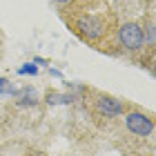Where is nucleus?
I'll use <instances>...</instances> for the list:
<instances>
[{"label": "nucleus", "mask_w": 156, "mask_h": 156, "mask_svg": "<svg viewBox=\"0 0 156 156\" xmlns=\"http://www.w3.org/2000/svg\"><path fill=\"white\" fill-rule=\"evenodd\" d=\"M76 34L83 36L85 40L89 42H98L105 34H107V20L98 13H89V16H78L74 20Z\"/></svg>", "instance_id": "nucleus-1"}, {"label": "nucleus", "mask_w": 156, "mask_h": 156, "mask_svg": "<svg viewBox=\"0 0 156 156\" xmlns=\"http://www.w3.org/2000/svg\"><path fill=\"white\" fill-rule=\"evenodd\" d=\"M118 42L120 47H125L127 51H140L147 42H145V29L138 23H125L118 29Z\"/></svg>", "instance_id": "nucleus-2"}, {"label": "nucleus", "mask_w": 156, "mask_h": 156, "mask_svg": "<svg viewBox=\"0 0 156 156\" xmlns=\"http://www.w3.org/2000/svg\"><path fill=\"white\" fill-rule=\"evenodd\" d=\"M125 127L134 136H152V132H154L152 118L147 114H143V112H129V114H125Z\"/></svg>", "instance_id": "nucleus-3"}, {"label": "nucleus", "mask_w": 156, "mask_h": 156, "mask_svg": "<svg viewBox=\"0 0 156 156\" xmlns=\"http://www.w3.org/2000/svg\"><path fill=\"white\" fill-rule=\"evenodd\" d=\"M96 109L98 114L105 116V118H116V116H123L125 114V105L114 96H107V94H101L96 96Z\"/></svg>", "instance_id": "nucleus-4"}, {"label": "nucleus", "mask_w": 156, "mask_h": 156, "mask_svg": "<svg viewBox=\"0 0 156 156\" xmlns=\"http://www.w3.org/2000/svg\"><path fill=\"white\" fill-rule=\"evenodd\" d=\"M16 105L18 107H36L38 105V91L34 87H23V89H16Z\"/></svg>", "instance_id": "nucleus-5"}, {"label": "nucleus", "mask_w": 156, "mask_h": 156, "mask_svg": "<svg viewBox=\"0 0 156 156\" xmlns=\"http://www.w3.org/2000/svg\"><path fill=\"white\" fill-rule=\"evenodd\" d=\"M45 101L49 105H69V103H74L76 101V96L72 94V91H49V94L45 96Z\"/></svg>", "instance_id": "nucleus-6"}, {"label": "nucleus", "mask_w": 156, "mask_h": 156, "mask_svg": "<svg viewBox=\"0 0 156 156\" xmlns=\"http://www.w3.org/2000/svg\"><path fill=\"white\" fill-rule=\"evenodd\" d=\"M13 94H16V87H13L7 78H0V98L2 96H11L13 98Z\"/></svg>", "instance_id": "nucleus-7"}, {"label": "nucleus", "mask_w": 156, "mask_h": 156, "mask_svg": "<svg viewBox=\"0 0 156 156\" xmlns=\"http://www.w3.org/2000/svg\"><path fill=\"white\" fill-rule=\"evenodd\" d=\"M18 74L20 76H36L38 74V65L36 62H25L23 67H18Z\"/></svg>", "instance_id": "nucleus-8"}, {"label": "nucleus", "mask_w": 156, "mask_h": 156, "mask_svg": "<svg viewBox=\"0 0 156 156\" xmlns=\"http://www.w3.org/2000/svg\"><path fill=\"white\" fill-rule=\"evenodd\" d=\"M34 62H36V65H47L45 58H34Z\"/></svg>", "instance_id": "nucleus-9"}, {"label": "nucleus", "mask_w": 156, "mask_h": 156, "mask_svg": "<svg viewBox=\"0 0 156 156\" xmlns=\"http://www.w3.org/2000/svg\"><path fill=\"white\" fill-rule=\"evenodd\" d=\"M49 72H51V76H56V78H62V74L58 72V69H49Z\"/></svg>", "instance_id": "nucleus-10"}, {"label": "nucleus", "mask_w": 156, "mask_h": 156, "mask_svg": "<svg viewBox=\"0 0 156 156\" xmlns=\"http://www.w3.org/2000/svg\"><path fill=\"white\" fill-rule=\"evenodd\" d=\"M54 2H58V5H67V2H72V0H54Z\"/></svg>", "instance_id": "nucleus-11"}]
</instances>
